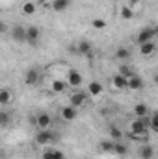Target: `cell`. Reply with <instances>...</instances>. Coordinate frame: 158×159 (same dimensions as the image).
<instances>
[{"mask_svg": "<svg viewBox=\"0 0 158 159\" xmlns=\"http://www.w3.org/2000/svg\"><path fill=\"white\" fill-rule=\"evenodd\" d=\"M58 139H60V135L56 131H52L50 128L48 129H37V133H36V143L37 144H54Z\"/></svg>", "mask_w": 158, "mask_h": 159, "instance_id": "obj_1", "label": "cell"}, {"mask_svg": "<svg viewBox=\"0 0 158 159\" xmlns=\"http://www.w3.org/2000/svg\"><path fill=\"white\" fill-rule=\"evenodd\" d=\"M130 131L132 133H149V117H136L130 122Z\"/></svg>", "mask_w": 158, "mask_h": 159, "instance_id": "obj_2", "label": "cell"}, {"mask_svg": "<svg viewBox=\"0 0 158 159\" xmlns=\"http://www.w3.org/2000/svg\"><path fill=\"white\" fill-rule=\"evenodd\" d=\"M39 81H41V69L39 67H30V69L24 72V83H26V85L34 87V85H37Z\"/></svg>", "mask_w": 158, "mask_h": 159, "instance_id": "obj_3", "label": "cell"}, {"mask_svg": "<svg viewBox=\"0 0 158 159\" xmlns=\"http://www.w3.org/2000/svg\"><path fill=\"white\" fill-rule=\"evenodd\" d=\"M41 41V30L37 26H28L26 28V43L30 46H37Z\"/></svg>", "mask_w": 158, "mask_h": 159, "instance_id": "obj_4", "label": "cell"}, {"mask_svg": "<svg viewBox=\"0 0 158 159\" xmlns=\"http://www.w3.org/2000/svg\"><path fill=\"white\" fill-rule=\"evenodd\" d=\"M34 124L37 129H48L52 126V117L48 113H37L36 119H34Z\"/></svg>", "mask_w": 158, "mask_h": 159, "instance_id": "obj_5", "label": "cell"}, {"mask_svg": "<svg viewBox=\"0 0 158 159\" xmlns=\"http://www.w3.org/2000/svg\"><path fill=\"white\" fill-rule=\"evenodd\" d=\"M156 34H158L156 28H143V30L138 34L136 41H138V44H143V43H147V41H155Z\"/></svg>", "mask_w": 158, "mask_h": 159, "instance_id": "obj_6", "label": "cell"}, {"mask_svg": "<svg viewBox=\"0 0 158 159\" xmlns=\"http://www.w3.org/2000/svg\"><path fill=\"white\" fill-rule=\"evenodd\" d=\"M86 98H87V93H84V91H77V93L71 94V98H69V106L75 107V109H78V107H82V106L86 104Z\"/></svg>", "mask_w": 158, "mask_h": 159, "instance_id": "obj_7", "label": "cell"}, {"mask_svg": "<svg viewBox=\"0 0 158 159\" xmlns=\"http://www.w3.org/2000/svg\"><path fill=\"white\" fill-rule=\"evenodd\" d=\"M11 39L15 43H26V28L22 24H15L11 28Z\"/></svg>", "mask_w": 158, "mask_h": 159, "instance_id": "obj_8", "label": "cell"}, {"mask_svg": "<svg viewBox=\"0 0 158 159\" xmlns=\"http://www.w3.org/2000/svg\"><path fill=\"white\" fill-rule=\"evenodd\" d=\"M138 157L140 159H153L155 157V148H153L149 143H143V144L138 148Z\"/></svg>", "mask_w": 158, "mask_h": 159, "instance_id": "obj_9", "label": "cell"}, {"mask_svg": "<svg viewBox=\"0 0 158 159\" xmlns=\"http://www.w3.org/2000/svg\"><path fill=\"white\" fill-rule=\"evenodd\" d=\"M143 85H145L143 78H140L138 74H134L126 80V89H130V91H140V89H143Z\"/></svg>", "mask_w": 158, "mask_h": 159, "instance_id": "obj_10", "label": "cell"}, {"mask_svg": "<svg viewBox=\"0 0 158 159\" xmlns=\"http://www.w3.org/2000/svg\"><path fill=\"white\" fill-rule=\"evenodd\" d=\"M82 81H84V76L80 74L78 70H69V72H67V83H69L71 87H80Z\"/></svg>", "mask_w": 158, "mask_h": 159, "instance_id": "obj_11", "label": "cell"}, {"mask_svg": "<svg viewBox=\"0 0 158 159\" xmlns=\"http://www.w3.org/2000/svg\"><path fill=\"white\" fill-rule=\"evenodd\" d=\"M140 52H141V56H153L155 52H156V43L155 41H147V43H143V44H140Z\"/></svg>", "mask_w": 158, "mask_h": 159, "instance_id": "obj_12", "label": "cell"}, {"mask_svg": "<svg viewBox=\"0 0 158 159\" xmlns=\"http://www.w3.org/2000/svg\"><path fill=\"white\" fill-rule=\"evenodd\" d=\"M50 7L56 11V13H62V11H67L71 7V0H52Z\"/></svg>", "mask_w": 158, "mask_h": 159, "instance_id": "obj_13", "label": "cell"}, {"mask_svg": "<svg viewBox=\"0 0 158 159\" xmlns=\"http://www.w3.org/2000/svg\"><path fill=\"white\" fill-rule=\"evenodd\" d=\"M41 157L43 159H65V154L62 150H58V148H47Z\"/></svg>", "mask_w": 158, "mask_h": 159, "instance_id": "obj_14", "label": "cell"}, {"mask_svg": "<svg viewBox=\"0 0 158 159\" xmlns=\"http://www.w3.org/2000/svg\"><path fill=\"white\" fill-rule=\"evenodd\" d=\"M102 93V83L101 81H89V85H87V94H91V96H99Z\"/></svg>", "mask_w": 158, "mask_h": 159, "instance_id": "obj_15", "label": "cell"}, {"mask_svg": "<svg viewBox=\"0 0 158 159\" xmlns=\"http://www.w3.org/2000/svg\"><path fill=\"white\" fill-rule=\"evenodd\" d=\"M62 119L65 120V122L75 120V119H77V109H75V107H71V106H65V107L62 109Z\"/></svg>", "mask_w": 158, "mask_h": 159, "instance_id": "obj_16", "label": "cell"}, {"mask_svg": "<svg viewBox=\"0 0 158 159\" xmlns=\"http://www.w3.org/2000/svg\"><path fill=\"white\" fill-rule=\"evenodd\" d=\"M77 52L80 56H91V43L89 41H80L77 44Z\"/></svg>", "mask_w": 158, "mask_h": 159, "instance_id": "obj_17", "label": "cell"}, {"mask_svg": "<svg viewBox=\"0 0 158 159\" xmlns=\"http://www.w3.org/2000/svg\"><path fill=\"white\" fill-rule=\"evenodd\" d=\"M130 56H132V52H130V48H126V46H119L117 50H116V57H117L119 61H128Z\"/></svg>", "mask_w": 158, "mask_h": 159, "instance_id": "obj_18", "label": "cell"}, {"mask_svg": "<svg viewBox=\"0 0 158 159\" xmlns=\"http://www.w3.org/2000/svg\"><path fill=\"white\" fill-rule=\"evenodd\" d=\"M13 100V94L9 89H0V106H9Z\"/></svg>", "mask_w": 158, "mask_h": 159, "instance_id": "obj_19", "label": "cell"}, {"mask_svg": "<svg viewBox=\"0 0 158 159\" xmlns=\"http://www.w3.org/2000/svg\"><path fill=\"white\" fill-rule=\"evenodd\" d=\"M11 122H13L11 113H9V111H6V109H0V128H7Z\"/></svg>", "mask_w": 158, "mask_h": 159, "instance_id": "obj_20", "label": "cell"}, {"mask_svg": "<svg viewBox=\"0 0 158 159\" xmlns=\"http://www.w3.org/2000/svg\"><path fill=\"white\" fill-rule=\"evenodd\" d=\"M134 115L136 117H149V106L147 104H136L134 106Z\"/></svg>", "mask_w": 158, "mask_h": 159, "instance_id": "obj_21", "label": "cell"}, {"mask_svg": "<svg viewBox=\"0 0 158 159\" xmlns=\"http://www.w3.org/2000/svg\"><path fill=\"white\" fill-rule=\"evenodd\" d=\"M114 143H116V141H112V139H104V141L99 143V148H101L102 152H106V154H112V152H114Z\"/></svg>", "mask_w": 158, "mask_h": 159, "instance_id": "obj_22", "label": "cell"}, {"mask_svg": "<svg viewBox=\"0 0 158 159\" xmlns=\"http://www.w3.org/2000/svg\"><path fill=\"white\" fill-rule=\"evenodd\" d=\"M112 83H114L116 89H126V78H123L121 74H114Z\"/></svg>", "mask_w": 158, "mask_h": 159, "instance_id": "obj_23", "label": "cell"}, {"mask_svg": "<svg viewBox=\"0 0 158 159\" xmlns=\"http://www.w3.org/2000/svg\"><path fill=\"white\" fill-rule=\"evenodd\" d=\"M117 74H121V76H123V78H130V76H134V74H136V72H134V70H132V67H128V65H119V72Z\"/></svg>", "mask_w": 158, "mask_h": 159, "instance_id": "obj_24", "label": "cell"}, {"mask_svg": "<svg viewBox=\"0 0 158 159\" xmlns=\"http://www.w3.org/2000/svg\"><path fill=\"white\" fill-rule=\"evenodd\" d=\"M112 154H117V156H126V154H128V148H126L123 143L116 141V143H114V152H112Z\"/></svg>", "mask_w": 158, "mask_h": 159, "instance_id": "obj_25", "label": "cell"}, {"mask_svg": "<svg viewBox=\"0 0 158 159\" xmlns=\"http://www.w3.org/2000/svg\"><path fill=\"white\" fill-rule=\"evenodd\" d=\"M34 13H36V4H34V2H24V6H22V15L32 17Z\"/></svg>", "mask_w": 158, "mask_h": 159, "instance_id": "obj_26", "label": "cell"}, {"mask_svg": "<svg viewBox=\"0 0 158 159\" xmlns=\"http://www.w3.org/2000/svg\"><path fill=\"white\" fill-rule=\"evenodd\" d=\"M65 87H67V83L62 81V80H54V81H52V91H54V93H63Z\"/></svg>", "mask_w": 158, "mask_h": 159, "instance_id": "obj_27", "label": "cell"}, {"mask_svg": "<svg viewBox=\"0 0 158 159\" xmlns=\"http://www.w3.org/2000/svg\"><path fill=\"white\" fill-rule=\"evenodd\" d=\"M132 17H134V11H132L128 6H123V7H121V19H123V20H130Z\"/></svg>", "mask_w": 158, "mask_h": 159, "instance_id": "obj_28", "label": "cell"}, {"mask_svg": "<svg viewBox=\"0 0 158 159\" xmlns=\"http://www.w3.org/2000/svg\"><path fill=\"white\" fill-rule=\"evenodd\" d=\"M128 139H130V141H143V143H147V141H149V133H143V135H141V133H132V131H130V133H128Z\"/></svg>", "mask_w": 158, "mask_h": 159, "instance_id": "obj_29", "label": "cell"}, {"mask_svg": "<svg viewBox=\"0 0 158 159\" xmlns=\"http://www.w3.org/2000/svg\"><path fill=\"white\" fill-rule=\"evenodd\" d=\"M110 137H112V141H121L123 133H121V129L117 126H110Z\"/></svg>", "mask_w": 158, "mask_h": 159, "instance_id": "obj_30", "label": "cell"}, {"mask_svg": "<svg viewBox=\"0 0 158 159\" xmlns=\"http://www.w3.org/2000/svg\"><path fill=\"white\" fill-rule=\"evenodd\" d=\"M149 129L155 131V133L158 131V115L156 113H153V115L149 117Z\"/></svg>", "mask_w": 158, "mask_h": 159, "instance_id": "obj_31", "label": "cell"}, {"mask_svg": "<svg viewBox=\"0 0 158 159\" xmlns=\"http://www.w3.org/2000/svg\"><path fill=\"white\" fill-rule=\"evenodd\" d=\"M91 24H93L95 30H102V28H106V20H102V19H95Z\"/></svg>", "mask_w": 158, "mask_h": 159, "instance_id": "obj_32", "label": "cell"}, {"mask_svg": "<svg viewBox=\"0 0 158 159\" xmlns=\"http://www.w3.org/2000/svg\"><path fill=\"white\" fill-rule=\"evenodd\" d=\"M6 30H7V26H6V22H2V20H0V37H2L4 34H6Z\"/></svg>", "mask_w": 158, "mask_h": 159, "instance_id": "obj_33", "label": "cell"}]
</instances>
